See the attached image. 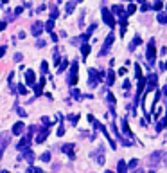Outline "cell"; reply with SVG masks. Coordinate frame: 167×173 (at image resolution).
Returning <instances> with one entry per match:
<instances>
[{
    "mask_svg": "<svg viewBox=\"0 0 167 173\" xmlns=\"http://www.w3.org/2000/svg\"><path fill=\"white\" fill-rule=\"evenodd\" d=\"M7 27V22L4 20V22H0V31H4V29Z\"/></svg>",
    "mask_w": 167,
    "mask_h": 173,
    "instance_id": "obj_50",
    "label": "cell"
},
{
    "mask_svg": "<svg viewBox=\"0 0 167 173\" xmlns=\"http://www.w3.org/2000/svg\"><path fill=\"white\" fill-rule=\"evenodd\" d=\"M31 33H32V36L42 34V33H43V22H34L32 27H31Z\"/></svg>",
    "mask_w": 167,
    "mask_h": 173,
    "instance_id": "obj_11",
    "label": "cell"
},
{
    "mask_svg": "<svg viewBox=\"0 0 167 173\" xmlns=\"http://www.w3.org/2000/svg\"><path fill=\"white\" fill-rule=\"evenodd\" d=\"M162 162V151H153L151 155L147 157V166L149 168H156Z\"/></svg>",
    "mask_w": 167,
    "mask_h": 173,
    "instance_id": "obj_4",
    "label": "cell"
},
{
    "mask_svg": "<svg viewBox=\"0 0 167 173\" xmlns=\"http://www.w3.org/2000/svg\"><path fill=\"white\" fill-rule=\"evenodd\" d=\"M151 7L155 9V11H160V9H162V0H156V2H155Z\"/></svg>",
    "mask_w": 167,
    "mask_h": 173,
    "instance_id": "obj_39",
    "label": "cell"
},
{
    "mask_svg": "<svg viewBox=\"0 0 167 173\" xmlns=\"http://www.w3.org/2000/svg\"><path fill=\"white\" fill-rule=\"evenodd\" d=\"M137 2H140V4H144V2H145V0H137Z\"/></svg>",
    "mask_w": 167,
    "mask_h": 173,
    "instance_id": "obj_59",
    "label": "cell"
},
{
    "mask_svg": "<svg viewBox=\"0 0 167 173\" xmlns=\"http://www.w3.org/2000/svg\"><path fill=\"white\" fill-rule=\"evenodd\" d=\"M58 16H59L58 9H56V7H52V13H51V20H56V18H58Z\"/></svg>",
    "mask_w": 167,
    "mask_h": 173,
    "instance_id": "obj_40",
    "label": "cell"
},
{
    "mask_svg": "<svg viewBox=\"0 0 167 173\" xmlns=\"http://www.w3.org/2000/svg\"><path fill=\"white\" fill-rule=\"evenodd\" d=\"M4 54H6V47H4V45H2V47H0V58L4 56Z\"/></svg>",
    "mask_w": 167,
    "mask_h": 173,
    "instance_id": "obj_53",
    "label": "cell"
},
{
    "mask_svg": "<svg viewBox=\"0 0 167 173\" xmlns=\"http://www.w3.org/2000/svg\"><path fill=\"white\" fill-rule=\"evenodd\" d=\"M149 173H155V171H153V170H151V171H149Z\"/></svg>",
    "mask_w": 167,
    "mask_h": 173,
    "instance_id": "obj_63",
    "label": "cell"
},
{
    "mask_svg": "<svg viewBox=\"0 0 167 173\" xmlns=\"http://www.w3.org/2000/svg\"><path fill=\"white\" fill-rule=\"evenodd\" d=\"M36 47H40V49H42V47H45V42H43V40H38Z\"/></svg>",
    "mask_w": 167,
    "mask_h": 173,
    "instance_id": "obj_51",
    "label": "cell"
},
{
    "mask_svg": "<svg viewBox=\"0 0 167 173\" xmlns=\"http://www.w3.org/2000/svg\"><path fill=\"white\" fill-rule=\"evenodd\" d=\"M140 43H142V40H140V36H135V38H133V42L130 43V49L133 50V49H135V47H138Z\"/></svg>",
    "mask_w": 167,
    "mask_h": 173,
    "instance_id": "obj_27",
    "label": "cell"
},
{
    "mask_svg": "<svg viewBox=\"0 0 167 173\" xmlns=\"http://www.w3.org/2000/svg\"><path fill=\"white\" fill-rule=\"evenodd\" d=\"M135 11H137V6H135V4H130L128 9H126V14H135Z\"/></svg>",
    "mask_w": 167,
    "mask_h": 173,
    "instance_id": "obj_34",
    "label": "cell"
},
{
    "mask_svg": "<svg viewBox=\"0 0 167 173\" xmlns=\"http://www.w3.org/2000/svg\"><path fill=\"white\" fill-rule=\"evenodd\" d=\"M68 119H70V121H72L74 124H76V123L79 121V115H77V114H70V115H68Z\"/></svg>",
    "mask_w": 167,
    "mask_h": 173,
    "instance_id": "obj_41",
    "label": "cell"
},
{
    "mask_svg": "<svg viewBox=\"0 0 167 173\" xmlns=\"http://www.w3.org/2000/svg\"><path fill=\"white\" fill-rule=\"evenodd\" d=\"M122 132L128 137H133V132L130 130V124H128V121H126V119H122Z\"/></svg>",
    "mask_w": 167,
    "mask_h": 173,
    "instance_id": "obj_21",
    "label": "cell"
},
{
    "mask_svg": "<svg viewBox=\"0 0 167 173\" xmlns=\"http://www.w3.org/2000/svg\"><path fill=\"white\" fill-rule=\"evenodd\" d=\"M156 83H158V76H156V74H149V78L145 79V88L144 90H147V92L155 90V88H156Z\"/></svg>",
    "mask_w": 167,
    "mask_h": 173,
    "instance_id": "obj_6",
    "label": "cell"
},
{
    "mask_svg": "<svg viewBox=\"0 0 167 173\" xmlns=\"http://www.w3.org/2000/svg\"><path fill=\"white\" fill-rule=\"evenodd\" d=\"M47 137H49V126H47V128H42V132H40V134L36 135V143H38V144H42L45 139H47Z\"/></svg>",
    "mask_w": 167,
    "mask_h": 173,
    "instance_id": "obj_16",
    "label": "cell"
},
{
    "mask_svg": "<svg viewBox=\"0 0 167 173\" xmlns=\"http://www.w3.org/2000/svg\"><path fill=\"white\" fill-rule=\"evenodd\" d=\"M77 69H79V65H77V61H72L70 63V71H68V78H66V81H68V85L70 86H76L77 85Z\"/></svg>",
    "mask_w": 167,
    "mask_h": 173,
    "instance_id": "obj_1",
    "label": "cell"
},
{
    "mask_svg": "<svg viewBox=\"0 0 167 173\" xmlns=\"http://www.w3.org/2000/svg\"><path fill=\"white\" fill-rule=\"evenodd\" d=\"M76 2H83V0H76Z\"/></svg>",
    "mask_w": 167,
    "mask_h": 173,
    "instance_id": "obj_62",
    "label": "cell"
},
{
    "mask_svg": "<svg viewBox=\"0 0 167 173\" xmlns=\"http://www.w3.org/2000/svg\"><path fill=\"white\" fill-rule=\"evenodd\" d=\"M117 139H119V141H120V143H122L124 146H131V144H133V143H131V141H130V139H124V137H122V134H120V132L117 134Z\"/></svg>",
    "mask_w": 167,
    "mask_h": 173,
    "instance_id": "obj_26",
    "label": "cell"
},
{
    "mask_svg": "<svg viewBox=\"0 0 167 173\" xmlns=\"http://www.w3.org/2000/svg\"><path fill=\"white\" fill-rule=\"evenodd\" d=\"M104 173H115V171H110V170H108V171H104Z\"/></svg>",
    "mask_w": 167,
    "mask_h": 173,
    "instance_id": "obj_60",
    "label": "cell"
},
{
    "mask_svg": "<svg viewBox=\"0 0 167 173\" xmlns=\"http://www.w3.org/2000/svg\"><path fill=\"white\" fill-rule=\"evenodd\" d=\"M106 101H108V107H110V110H111V115H115V96L111 92H108Z\"/></svg>",
    "mask_w": 167,
    "mask_h": 173,
    "instance_id": "obj_14",
    "label": "cell"
},
{
    "mask_svg": "<svg viewBox=\"0 0 167 173\" xmlns=\"http://www.w3.org/2000/svg\"><path fill=\"white\" fill-rule=\"evenodd\" d=\"M162 71H167V63H165V65H162Z\"/></svg>",
    "mask_w": 167,
    "mask_h": 173,
    "instance_id": "obj_56",
    "label": "cell"
},
{
    "mask_svg": "<svg viewBox=\"0 0 167 173\" xmlns=\"http://www.w3.org/2000/svg\"><path fill=\"white\" fill-rule=\"evenodd\" d=\"M145 56L149 63H155V58H156V47H155V40H149L147 43V50H145Z\"/></svg>",
    "mask_w": 167,
    "mask_h": 173,
    "instance_id": "obj_5",
    "label": "cell"
},
{
    "mask_svg": "<svg viewBox=\"0 0 167 173\" xmlns=\"http://www.w3.org/2000/svg\"><path fill=\"white\" fill-rule=\"evenodd\" d=\"M0 173H9V171H6V170H4V171H0Z\"/></svg>",
    "mask_w": 167,
    "mask_h": 173,
    "instance_id": "obj_61",
    "label": "cell"
},
{
    "mask_svg": "<svg viewBox=\"0 0 167 173\" xmlns=\"http://www.w3.org/2000/svg\"><path fill=\"white\" fill-rule=\"evenodd\" d=\"M162 160H164V164L167 166V151H165V153H162Z\"/></svg>",
    "mask_w": 167,
    "mask_h": 173,
    "instance_id": "obj_52",
    "label": "cell"
},
{
    "mask_svg": "<svg viewBox=\"0 0 167 173\" xmlns=\"http://www.w3.org/2000/svg\"><path fill=\"white\" fill-rule=\"evenodd\" d=\"M85 42H88V36L86 34H81V36H77V38H74V40H72L74 45H79V43H85Z\"/></svg>",
    "mask_w": 167,
    "mask_h": 173,
    "instance_id": "obj_23",
    "label": "cell"
},
{
    "mask_svg": "<svg viewBox=\"0 0 167 173\" xmlns=\"http://www.w3.org/2000/svg\"><path fill=\"white\" fill-rule=\"evenodd\" d=\"M25 81H27V85H31V86L34 85V81H36V74L31 71V69L25 71Z\"/></svg>",
    "mask_w": 167,
    "mask_h": 173,
    "instance_id": "obj_18",
    "label": "cell"
},
{
    "mask_svg": "<svg viewBox=\"0 0 167 173\" xmlns=\"http://www.w3.org/2000/svg\"><path fill=\"white\" fill-rule=\"evenodd\" d=\"M76 4H77L76 0H70V2L66 4V7H65V13H66V16H70V14L74 13V7H76Z\"/></svg>",
    "mask_w": 167,
    "mask_h": 173,
    "instance_id": "obj_20",
    "label": "cell"
},
{
    "mask_svg": "<svg viewBox=\"0 0 167 173\" xmlns=\"http://www.w3.org/2000/svg\"><path fill=\"white\" fill-rule=\"evenodd\" d=\"M81 54H83V58H86L88 54H90V45H88V43H83V47H81Z\"/></svg>",
    "mask_w": 167,
    "mask_h": 173,
    "instance_id": "obj_30",
    "label": "cell"
},
{
    "mask_svg": "<svg viewBox=\"0 0 167 173\" xmlns=\"http://www.w3.org/2000/svg\"><path fill=\"white\" fill-rule=\"evenodd\" d=\"M9 143V135H4V134H0V159H2V153L6 150V146Z\"/></svg>",
    "mask_w": 167,
    "mask_h": 173,
    "instance_id": "obj_15",
    "label": "cell"
},
{
    "mask_svg": "<svg viewBox=\"0 0 167 173\" xmlns=\"http://www.w3.org/2000/svg\"><path fill=\"white\" fill-rule=\"evenodd\" d=\"M40 160H43V162H49V160H51V151H45V153H42Z\"/></svg>",
    "mask_w": 167,
    "mask_h": 173,
    "instance_id": "obj_35",
    "label": "cell"
},
{
    "mask_svg": "<svg viewBox=\"0 0 167 173\" xmlns=\"http://www.w3.org/2000/svg\"><path fill=\"white\" fill-rule=\"evenodd\" d=\"M135 78L142 79V69H140V65L138 63H135Z\"/></svg>",
    "mask_w": 167,
    "mask_h": 173,
    "instance_id": "obj_33",
    "label": "cell"
},
{
    "mask_svg": "<svg viewBox=\"0 0 167 173\" xmlns=\"http://www.w3.org/2000/svg\"><path fill=\"white\" fill-rule=\"evenodd\" d=\"M52 29H54V20H47V24H43V31L52 33Z\"/></svg>",
    "mask_w": 167,
    "mask_h": 173,
    "instance_id": "obj_25",
    "label": "cell"
},
{
    "mask_svg": "<svg viewBox=\"0 0 167 173\" xmlns=\"http://www.w3.org/2000/svg\"><path fill=\"white\" fill-rule=\"evenodd\" d=\"M56 134H58L59 137H61V135H65V126H63V121L59 123V126H58V132H56Z\"/></svg>",
    "mask_w": 167,
    "mask_h": 173,
    "instance_id": "obj_37",
    "label": "cell"
},
{
    "mask_svg": "<svg viewBox=\"0 0 167 173\" xmlns=\"http://www.w3.org/2000/svg\"><path fill=\"white\" fill-rule=\"evenodd\" d=\"M47 71H49V63H47V61H43V63H42V72H43V74H47Z\"/></svg>",
    "mask_w": 167,
    "mask_h": 173,
    "instance_id": "obj_44",
    "label": "cell"
},
{
    "mask_svg": "<svg viewBox=\"0 0 167 173\" xmlns=\"http://www.w3.org/2000/svg\"><path fill=\"white\" fill-rule=\"evenodd\" d=\"M34 86V96H42V92H43V86H45V78L40 79V83H36V85H32Z\"/></svg>",
    "mask_w": 167,
    "mask_h": 173,
    "instance_id": "obj_17",
    "label": "cell"
},
{
    "mask_svg": "<svg viewBox=\"0 0 167 173\" xmlns=\"http://www.w3.org/2000/svg\"><path fill=\"white\" fill-rule=\"evenodd\" d=\"M117 171H119V173H126V171H128V166H126V162H124V160H120V159H119V162H117Z\"/></svg>",
    "mask_w": 167,
    "mask_h": 173,
    "instance_id": "obj_22",
    "label": "cell"
},
{
    "mask_svg": "<svg viewBox=\"0 0 167 173\" xmlns=\"http://www.w3.org/2000/svg\"><path fill=\"white\" fill-rule=\"evenodd\" d=\"M149 9H151V6H149V4H142V11H149Z\"/></svg>",
    "mask_w": 167,
    "mask_h": 173,
    "instance_id": "obj_49",
    "label": "cell"
},
{
    "mask_svg": "<svg viewBox=\"0 0 167 173\" xmlns=\"http://www.w3.org/2000/svg\"><path fill=\"white\" fill-rule=\"evenodd\" d=\"M124 90H130V86H131V83H130V81H128V79H126V81H124Z\"/></svg>",
    "mask_w": 167,
    "mask_h": 173,
    "instance_id": "obj_48",
    "label": "cell"
},
{
    "mask_svg": "<svg viewBox=\"0 0 167 173\" xmlns=\"http://www.w3.org/2000/svg\"><path fill=\"white\" fill-rule=\"evenodd\" d=\"M164 94H165V96H167V85L164 86Z\"/></svg>",
    "mask_w": 167,
    "mask_h": 173,
    "instance_id": "obj_57",
    "label": "cell"
},
{
    "mask_svg": "<svg viewBox=\"0 0 167 173\" xmlns=\"http://www.w3.org/2000/svg\"><path fill=\"white\" fill-rule=\"evenodd\" d=\"M0 2H2V4H7L9 0H0Z\"/></svg>",
    "mask_w": 167,
    "mask_h": 173,
    "instance_id": "obj_58",
    "label": "cell"
},
{
    "mask_svg": "<svg viewBox=\"0 0 167 173\" xmlns=\"http://www.w3.org/2000/svg\"><path fill=\"white\" fill-rule=\"evenodd\" d=\"M42 121H43V124H47V126H49V124H51V119H47V117H43V119H42Z\"/></svg>",
    "mask_w": 167,
    "mask_h": 173,
    "instance_id": "obj_54",
    "label": "cell"
},
{
    "mask_svg": "<svg viewBox=\"0 0 167 173\" xmlns=\"http://www.w3.org/2000/svg\"><path fill=\"white\" fill-rule=\"evenodd\" d=\"M126 72H128V71H126V69H124V67H122V69H119V74H120V76H124V74H126Z\"/></svg>",
    "mask_w": 167,
    "mask_h": 173,
    "instance_id": "obj_55",
    "label": "cell"
},
{
    "mask_svg": "<svg viewBox=\"0 0 167 173\" xmlns=\"http://www.w3.org/2000/svg\"><path fill=\"white\" fill-rule=\"evenodd\" d=\"M156 20H158L160 24L164 25V24H167V14H165V13H162V11H160V13H158V16H156Z\"/></svg>",
    "mask_w": 167,
    "mask_h": 173,
    "instance_id": "obj_31",
    "label": "cell"
},
{
    "mask_svg": "<svg viewBox=\"0 0 167 173\" xmlns=\"http://www.w3.org/2000/svg\"><path fill=\"white\" fill-rule=\"evenodd\" d=\"M95 29H97V24H92V25H90V27L86 29V33H85V34H86V36H90V34H92V33L95 31Z\"/></svg>",
    "mask_w": 167,
    "mask_h": 173,
    "instance_id": "obj_38",
    "label": "cell"
},
{
    "mask_svg": "<svg viewBox=\"0 0 167 173\" xmlns=\"http://www.w3.org/2000/svg\"><path fill=\"white\" fill-rule=\"evenodd\" d=\"M126 166H130L131 170H133V168H137V166H138V160H137V159H131L130 164H126Z\"/></svg>",
    "mask_w": 167,
    "mask_h": 173,
    "instance_id": "obj_42",
    "label": "cell"
},
{
    "mask_svg": "<svg viewBox=\"0 0 167 173\" xmlns=\"http://www.w3.org/2000/svg\"><path fill=\"white\" fill-rule=\"evenodd\" d=\"M72 96L76 97V99H79V97H81V94H79V90H77V88H74V90H72Z\"/></svg>",
    "mask_w": 167,
    "mask_h": 173,
    "instance_id": "obj_45",
    "label": "cell"
},
{
    "mask_svg": "<svg viewBox=\"0 0 167 173\" xmlns=\"http://www.w3.org/2000/svg\"><path fill=\"white\" fill-rule=\"evenodd\" d=\"M31 139H32L31 135H25V137H22V139H20V143L16 144V150H18V151L27 150V148H29V144H31Z\"/></svg>",
    "mask_w": 167,
    "mask_h": 173,
    "instance_id": "obj_9",
    "label": "cell"
},
{
    "mask_svg": "<svg viewBox=\"0 0 167 173\" xmlns=\"http://www.w3.org/2000/svg\"><path fill=\"white\" fill-rule=\"evenodd\" d=\"M90 157L95 159V162H97V164H104V160H106V157H104V146L99 144L94 151H90Z\"/></svg>",
    "mask_w": 167,
    "mask_h": 173,
    "instance_id": "obj_2",
    "label": "cell"
},
{
    "mask_svg": "<svg viewBox=\"0 0 167 173\" xmlns=\"http://www.w3.org/2000/svg\"><path fill=\"white\" fill-rule=\"evenodd\" d=\"M101 14H102V20L106 22V24H108L110 27H111V29L115 27V18H113V14L110 13V11H108V9H106V7H102Z\"/></svg>",
    "mask_w": 167,
    "mask_h": 173,
    "instance_id": "obj_8",
    "label": "cell"
},
{
    "mask_svg": "<svg viewBox=\"0 0 167 173\" xmlns=\"http://www.w3.org/2000/svg\"><path fill=\"white\" fill-rule=\"evenodd\" d=\"M165 126H167V108H165V119H164V121H160L158 124H156V130H158V132H162Z\"/></svg>",
    "mask_w": 167,
    "mask_h": 173,
    "instance_id": "obj_28",
    "label": "cell"
},
{
    "mask_svg": "<svg viewBox=\"0 0 167 173\" xmlns=\"http://www.w3.org/2000/svg\"><path fill=\"white\" fill-rule=\"evenodd\" d=\"M113 83H115V71L108 69L106 71V86H113Z\"/></svg>",
    "mask_w": 167,
    "mask_h": 173,
    "instance_id": "obj_13",
    "label": "cell"
},
{
    "mask_svg": "<svg viewBox=\"0 0 167 173\" xmlns=\"http://www.w3.org/2000/svg\"><path fill=\"white\" fill-rule=\"evenodd\" d=\"M110 13H111V14H115V16H119L120 13H124V9H122V6H119V4H117V6H113V7H111V11H110Z\"/></svg>",
    "mask_w": 167,
    "mask_h": 173,
    "instance_id": "obj_24",
    "label": "cell"
},
{
    "mask_svg": "<svg viewBox=\"0 0 167 173\" xmlns=\"http://www.w3.org/2000/svg\"><path fill=\"white\" fill-rule=\"evenodd\" d=\"M113 33H110L108 34V38H106V42L102 43V47H101V52H99V56H104V54H108V50H110V47H111V43H113Z\"/></svg>",
    "mask_w": 167,
    "mask_h": 173,
    "instance_id": "obj_7",
    "label": "cell"
},
{
    "mask_svg": "<svg viewBox=\"0 0 167 173\" xmlns=\"http://www.w3.org/2000/svg\"><path fill=\"white\" fill-rule=\"evenodd\" d=\"M66 67H68V61H66V60H61V61L58 63V72H63Z\"/></svg>",
    "mask_w": 167,
    "mask_h": 173,
    "instance_id": "obj_32",
    "label": "cell"
},
{
    "mask_svg": "<svg viewBox=\"0 0 167 173\" xmlns=\"http://www.w3.org/2000/svg\"><path fill=\"white\" fill-rule=\"evenodd\" d=\"M27 173H43V170L34 168V166H29V168H27Z\"/></svg>",
    "mask_w": 167,
    "mask_h": 173,
    "instance_id": "obj_36",
    "label": "cell"
},
{
    "mask_svg": "<svg viewBox=\"0 0 167 173\" xmlns=\"http://www.w3.org/2000/svg\"><path fill=\"white\" fill-rule=\"evenodd\" d=\"M22 157L27 160V162H31V166H32V162H34V159H36V155H34V151L31 150V148H27V150L22 151Z\"/></svg>",
    "mask_w": 167,
    "mask_h": 173,
    "instance_id": "obj_12",
    "label": "cell"
},
{
    "mask_svg": "<svg viewBox=\"0 0 167 173\" xmlns=\"http://www.w3.org/2000/svg\"><path fill=\"white\" fill-rule=\"evenodd\" d=\"M16 112H18V114L22 115V117H27V112H25V110H23L22 107H16Z\"/></svg>",
    "mask_w": 167,
    "mask_h": 173,
    "instance_id": "obj_43",
    "label": "cell"
},
{
    "mask_svg": "<svg viewBox=\"0 0 167 173\" xmlns=\"http://www.w3.org/2000/svg\"><path fill=\"white\" fill-rule=\"evenodd\" d=\"M22 60H23V56L20 54V52H16V54H15V61H22Z\"/></svg>",
    "mask_w": 167,
    "mask_h": 173,
    "instance_id": "obj_46",
    "label": "cell"
},
{
    "mask_svg": "<svg viewBox=\"0 0 167 173\" xmlns=\"http://www.w3.org/2000/svg\"><path fill=\"white\" fill-rule=\"evenodd\" d=\"M22 11H23V7H20V6H18V7H16V9H15V11H13V14H15V16H16V14H20V13H22Z\"/></svg>",
    "mask_w": 167,
    "mask_h": 173,
    "instance_id": "obj_47",
    "label": "cell"
},
{
    "mask_svg": "<svg viewBox=\"0 0 167 173\" xmlns=\"http://www.w3.org/2000/svg\"><path fill=\"white\" fill-rule=\"evenodd\" d=\"M23 128H25V124L23 123H15V126H13V135H22L23 134Z\"/></svg>",
    "mask_w": 167,
    "mask_h": 173,
    "instance_id": "obj_19",
    "label": "cell"
},
{
    "mask_svg": "<svg viewBox=\"0 0 167 173\" xmlns=\"http://www.w3.org/2000/svg\"><path fill=\"white\" fill-rule=\"evenodd\" d=\"M11 86H15L13 90H15V92H18V94H25V92H27V88H25L23 85H20V83H18V85H11Z\"/></svg>",
    "mask_w": 167,
    "mask_h": 173,
    "instance_id": "obj_29",
    "label": "cell"
},
{
    "mask_svg": "<svg viewBox=\"0 0 167 173\" xmlns=\"http://www.w3.org/2000/svg\"><path fill=\"white\" fill-rule=\"evenodd\" d=\"M61 153H66L70 159H76V151H74V144L72 143H66L61 146Z\"/></svg>",
    "mask_w": 167,
    "mask_h": 173,
    "instance_id": "obj_10",
    "label": "cell"
},
{
    "mask_svg": "<svg viewBox=\"0 0 167 173\" xmlns=\"http://www.w3.org/2000/svg\"><path fill=\"white\" fill-rule=\"evenodd\" d=\"M99 71L97 69H88V86L90 88H95V86L99 85Z\"/></svg>",
    "mask_w": 167,
    "mask_h": 173,
    "instance_id": "obj_3",
    "label": "cell"
}]
</instances>
